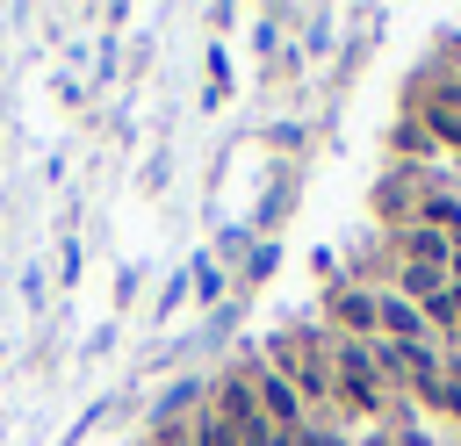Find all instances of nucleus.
<instances>
[{
    "mask_svg": "<svg viewBox=\"0 0 461 446\" xmlns=\"http://www.w3.org/2000/svg\"><path fill=\"white\" fill-rule=\"evenodd\" d=\"M425 194H432V180L403 158L396 173H382V180H375V216H382L389 230H411V223L425 216Z\"/></svg>",
    "mask_w": 461,
    "mask_h": 446,
    "instance_id": "nucleus-1",
    "label": "nucleus"
},
{
    "mask_svg": "<svg viewBox=\"0 0 461 446\" xmlns=\"http://www.w3.org/2000/svg\"><path fill=\"white\" fill-rule=\"evenodd\" d=\"M331 374H339V396L353 403V410H382V374H375V360H367V345H339V360H331Z\"/></svg>",
    "mask_w": 461,
    "mask_h": 446,
    "instance_id": "nucleus-2",
    "label": "nucleus"
},
{
    "mask_svg": "<svg viewBox=\"0 0 461 446\" xmlns=\"http://www.w3.org/2000/svg\"><path fill=\"white\" fill-rule=\"evenodd\" d=\"M324 317H331L339 331H353V338H375V288H331Z\"/></svg>",
    "mask_w": 461,
    "mask_h": 446,
    "instance_id": "nucleus-3",
    "label": "nucleus"
},
{
    "mask_svg": "<svg viewBox=\"0 0 461 446\" xmlns=\"http://www.w3.org/2000/svg\"><path fill=\"white\" fill-rule=\"evenodd\" d=\"M252 388H259V417H267L274 432L303 417V396L288 388V374H267V367H259V374H252Z\"/></svg>",
    "mask_w": 461,
    "mask_h": 446,
    "instance_id": "nucleus-4",
    "label": "nucleus"
},
{
    "mask_svg": "<svg viewBox=\"0 0 461 446\" xmlns=\"http://www.w3.org/2000/svg\"><path fill=\"white\" fill-rule=\"evenodd\" d=\"M432 324H439V331H454V338H461V288H454V281H447V288H439V295H432V302H425V331H432Z\"/></svg>",
    "mask_w": 461,
    "mask_h": 446,
    "instance_id": "nucleus-5",
    "label": "nucleus"
},
{
    "mask_svg": "<svg viewBox=\"0 0 461 446\" xmlns=\"http://www.w3.org/2000/svg\"><path fill=\"white\" fill-rule=\"evenodd\" d=\"M425 108H439V115H461V72H439V79H432V94H425Z\"/></svg>",
    "mask_w": 461,
    "mask_h": 446,
    "instance_id": "nucleus-6",
    "label": "nucleus"
},
{
    "mask_svg": "<svg viewBox=\"0 0 461 446\" xmlns=\"http://www.w3.org/2000/svg\"><path fill=\"white\" fill-rule=\"evenodd\" d=\"M303 446H346L339 432H303Z\"/></svg>",
    "mask_w": 461,
    "mask_h": 446,
    "instance_id": "nucleus-7",
    "label": "nucleus"
}]
</instances>
